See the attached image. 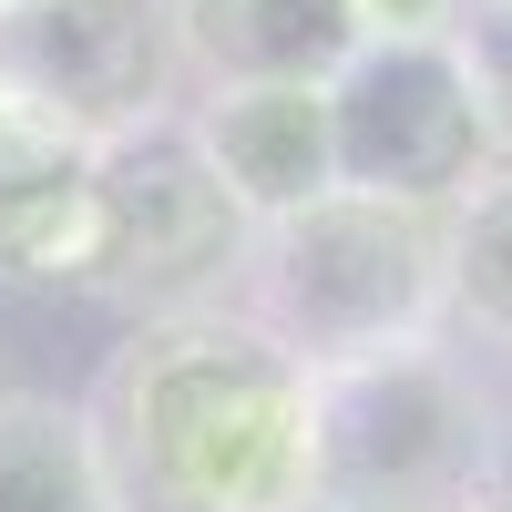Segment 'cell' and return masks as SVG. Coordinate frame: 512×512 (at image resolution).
<instances>
[{
    "label": "cell",
    "instance_id": "obj_12",
    "mask_svg": "<svg viewBox=\"0 0 512 512\" xmlns=\"http://www.w3.org/2000/svg\"><path fill=\"white\" fill-rule=\"evenodd\" d=\"M461 62H472V82H482V113H492V144L512 154V21L472 11V21H461Z\"/></svg>",
    "mask_w": 512,
    "mask_h": 512
},
{
    "label": "cell",
    "instance_id": "obj_13",
    "mask_svg": "<svg viewBox=\"0 0 512 512\" xmlns=\"http://www.w3.org/2000/svg\"><path fill=\"white\" fill-rule=\"evenodd\" d=\"M359 41H451L472 21V0H349Z\"/></svg>",
    "mask_w": 512,
    "mask_h": 512
},
{
    "label": "cell",
    "instance_id": "obj_8",
    "mask_svg": "<svg viewBox=\"0 0 512 512\" xmlns=\"http://www.w3.org/2000/svg\"><path fill=\"white\" fill-rule=\"evenodd\" d=\"M93 164L103 144L0 93V287H72L93 246Z\"/></svg>",
    "mask_w": 512,
    "mask_h": 512
},
{
    "label": "cell",
    "instance_id": "obj_2",
    "mask_svg": "<svg viewBox=\"0 0 512 512\" xmlns=\"http://www.w3.org/2000/svg\"><path fill=\"white\" fill-rule=\"evenodd\" d=\"M236 308L277 338L297 369H349L379 349L451 328V236L431 205H390V195H318L297 216L256 226Z\"/></svg>",
    "mask_w": 512,
    "mask_h": 512
},
{
    "label": "cell",
    "instance_id": "obj_4",
    "mask_svg": "<svg viewBox=\"0 0 512 512\" xmlns=\"http://www.w3.org/2000/svg\"><path fill=\"white\" fill-rule=\"evenodd\" d=\"M256 256V216L226 195L205 144L175 113L144 134H113L93 164V246H82V297H103L123 318H195L236 308Z\"/></svg>",
    "mask_w": 512,
    "mask_h": 512
},
{
    "label": "cell",
    "instance_id": "obj_14",
    "mask_svg": "<svg viewBox=\"0 0 512 512\" xmlns=\"http://www.w3.org/2000/svg\"><path fill=\"white\" fill-rule=\"evenodd\" d=\"M472 11H492V21H512V0H472Z\"/></svg>",
    "mask_w": 512,
    "mask_h": 512
},
{
    "label": "cell",
    "instance_id": "obj_17",
    "mask_svg": "<svg viewBox=\"0 0 512 512\" xmlns=\"http://www.w3.org/2000/svg\"><path fill=\"white\" fill-rule=\"evenodd\" d=\"M0 11H11V0H0Z\"/></svg>",
    "mask_w": 512,
    "mask_h": 512
},
{
    "label": "cell",
    "instance_id": "obj_16",
    "mask_svg": "<svg viewBox=\"0 0 512 512\" xmlns=\"http://www.w3.org/2000/svg\"><path fill=\"white\" fill-rule=\"evenodd\" d=\"M492 512H512V502H492Z\"/></svg>",
    "mask_w": 512,
    "mask_h": 512
},
{
    "label": "cell",
    "instance_id": "obj_7",
    "mask_svg": "<svg viewBox=\"0 0 512 512\" xmlns=\"http://www.w3.org/2000/svg\"><path fill=\"white\" fill-rule=\"evenodd\" d=\"M185 134L205 164L226 175V195L256 226L297 216V205L338 195V123H328V82H205Z\"/></svg>",
    "mask_w": 512,
    "mask_h": 512
},
{
    "label": "cell",
    "instance_id": "obj_15",
    "mask_svg": "<svg viewBox=\"0 0 512 512\" xmlns=\"http://www.w3.org/2000/svg\"><path fill=\"white\" fill-rule=\"evenodd\" d=\"M297 512H338V502H318V492H308V502H297Z\"/></svg>",
    "mask_w": 512,
    "mask_h": 512
},
{
    "label": "cell",
    "instance_id": "obj_10",
    "mask_svg": "<svg viewBox=\"0 0 512 512\" xmlns=\"http://www.w3.org/2000/svg\"><path fill=\"white\" fill-rule=\"evenodd\" d=\"M0 512H123L72 400L0 390Z\"/></svg>",
    "mask_w": 512,
    "mask_h": 512
},
{
    "label": "cell",
    "instance_id": "obj_5",
    "mask_svg": "<svg viewBox=\"0 0 512 512\" xmlns=\"http://www.w3.org/2000/svg\"><path fill=\"white\" fill-rule=\"evenodd\" d=\"M328 123H338V185L349 195L431 205V216H451L502 164L482 82L461 62V31L451 41H359L328 72Z\"/></svg>",
    "mask_w": 512,
    "mask_h": 512
},
{
    "label": "cell",
    "instance_id": "obj_9",
    "mask_svg": "<svg viewBox=\"0 0 512 512\" xmlns=\"http://www.w3.org/2000/svg\"><path fill=\"white\" fill-rule=\"evenodd\" d=\"M195 82H328L359 52L349 0H175Z\"/></svg>",
    "mask_w": 512,
    "mask_h": 512
},
{
    "label": "cell",
    "instance_id": "obj_3",
    "mask_svg": "<svg viewBox=\"0 0 512 512\" xmlns=\"http://www.w3.org/2000/svg\"><path fill=\"white\" fill-rule=\"evenodd\" d=\"M308 451L338 512H492L502 410L461 349L410 338L308 379Z\"/></svg>",
    "mask_w": 512,
    "mask_h": 512
},
{
    "label": "cell",
    "instance_id": "obj_1",
    "mask_svg": "<svg viewBox=\"0 0 512 512\" xmlns=\"http://www.w3.org/2000/svg\"><path fill=\"white\" fill-rule=\"evenodd\" d=\"M82 420L123 512H297L318 492L308 369L246 308L134 318Z\"/></svg>",
    "mask_w": 512,
    "mask_h": 512
},
{
    "label": "cell",
    "instance_id": "obj_6",
    "mask_svg": "<svg viewBox=\"0 0 512 512\" xmlns=\"http://www.w3.org/2000/svg\"><path fill=\"white\" fill-rule=\"evenodd\" d=\"M175 82H185L175 0H11L0 11V93H21L82 144L164 123Z\"/></svg>",
    "mask_w": 512,
    "mask_h": 512
},
{
    "label": "cell",
    "instance_id": "obj_11",
    "mask_svg": "<svg viewBox=\"0 0 512 512\" xmlns=\"http://www.w3.org/2000/svg\"><path fill=\"white\" fill-rule=\"evenodd\" d=\"M441 236H451V318L512 349V154L441 216Z\"/></svg>",
    "mask_w": 512,
    "mask_h": 512
}]
</instances>
